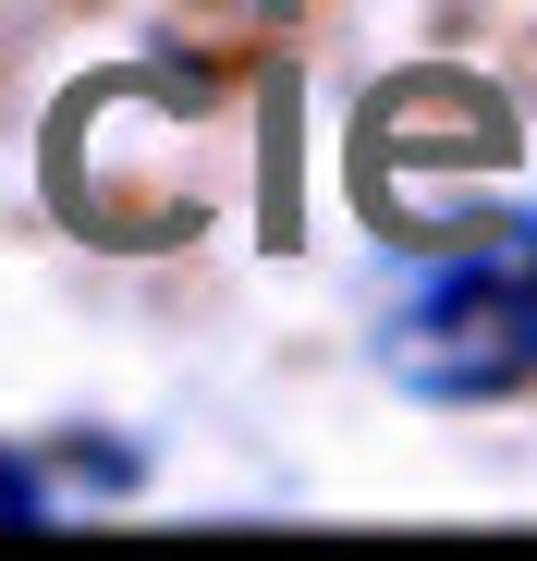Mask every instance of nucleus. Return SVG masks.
Returning <instances> with one entry per match:
<instances>
[{
    "label": "nucleus",
    "mask_w": 537,
    "mask_h": 561,
    "mask_svg": "<svg viewBox=\"0 0 537 561\" xmlns=\"http://www.w3.org/2000/svg\"><path fill=\"white\" fill-rule=\"evenodd\" d=\"M513 111L489 99L477 73H415L367 111V147H354V183L367 208L415 244H465V232H501V196H513Z\"/></svg>",
    "instance_id": "1"
},
{
    "label": "nucleus",
    "mask_w": 537,
    "mask_h": 561,
    "mask_svg": "<svg viewBox=\"0 0 537 561\" xmlns=\"http://www.w3.org/2000/svg\"><path fill=\"white\" fill-rule=\"evenodd\" d=\"M379 366L427 403H501L537 379V232H465L415 294L379 318Z\"/></svg>",
    "instance_id": "2"
}]
</instances>
